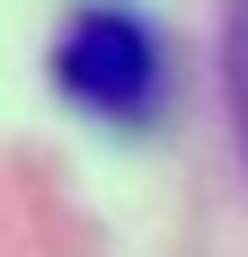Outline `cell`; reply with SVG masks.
Masks as SVG:
<instances>
[{"label":"cell","mask_w":248,"mask_h":257,"mask_svg":"<svg viewBox=\"0 0 248 257\" xmlns=\"http://www.w3.org/2000/svg\"><path fill=\"white\" fill-rule=\"evenodd\" d=\"M222 106H230V142H239V178H248V0H222Z\"/></svg>","instance_id":"2"},{"label":"cell","mask_w":248,"mask_h":257,"mask_svg":"<svg viewBox=\"0 0 248 257\" xmlns=\"http://www.w3.org/2000/svg\"><path fill=\"white\" fill-rule=\"evenodd\" d=\"M53 89L80 106V115H98L115 133H142L160 124V106H169V45H160V27L142 9H124V0H89L62 18L53 36Z\"/></svg>","instance_id":"1"}]
</instances>
